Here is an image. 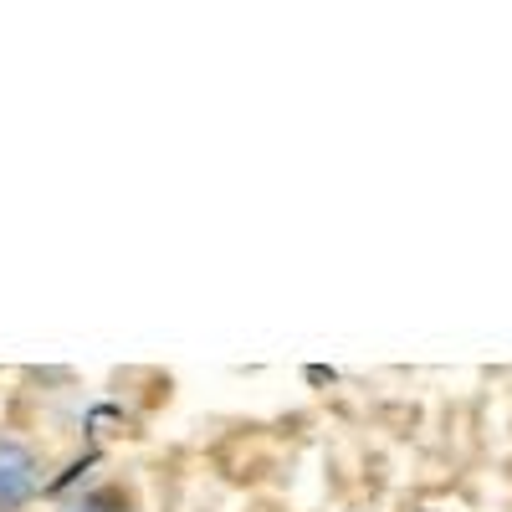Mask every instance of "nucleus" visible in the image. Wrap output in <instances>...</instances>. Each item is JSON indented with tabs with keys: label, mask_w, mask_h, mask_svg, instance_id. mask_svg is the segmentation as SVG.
<instances>
[{
	"label": "nucleus",
	"mask_w": 512,
	"mask_h": 512,
	"mask_svg": "<svg viewBox=\"0 0 512 512\" xmlns=\"http://www.w3.org/2000/svg\"><path fill=\"white\" fill-rule=\"evenodd\" d=\"M47 482V461L21 436H0V512H21Z\"/></svg>",
	"instance_id": "obj_1"
},
{
	"label": "nucleus",
	"mask_w": 512,
	"mask_h": 512,
	"mask_svg": "<svg viewBox=\"0 0 512 512\" xmlns=\"http://www.w3.org/2000/svg\"><path fill=\"white\" fill-rule=\"evenodd\" d=\"M77 512H134V497H128L123 487H103V492H93V497H82Z\"/></svg>",
	"instance_id": "obj_2"
}]
</instances>
